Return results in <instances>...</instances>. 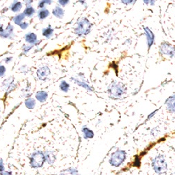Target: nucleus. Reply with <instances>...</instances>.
Returning a JSON list of instances; mask_svg holds the SVG:
<instances>
[{"mask_svg": "<svg viewBox=\"0 0 175 175\" xmlns=\"http://www.w3.org/2000/svg\"><path fill=\"white\" fill-rule=\"evenodd\" d=\"M20 7H21V4L20 3H17V4H15L13 7V8H12V10L14 11V12H16L18 10H20Z\"/></svg>", "mask_w": 175, "mask_h": 175, "instance_id": "17", "label": "nucleus"}, {"mask_svg": "<svg viewBox=\"0 0 175 175\" xmlns=\"http://www.w3.org/2000/svg\"><path fill=\"white\" fill-rule=\"evenodd\" d=\"M165 105H166L167 110L172 112V113H174L175 112V94L170 96V97L167 98L165 103Z\"/></svg>", "mask_w": 175, "mask_h": 175, "instance_id": "7", "label": "nucleus"}, {"mask_svg": "<svg viewBox=\"0 0 175 175\" xmlns=\"http://www.w3.org/2000/svg\"><path fill=\"white\" fill-rule=\"evenodd\" d=\"M32 39H36V36H34L33 34H29V35H27V40L29 42H31V43L34 42V40Z\"/></svg>", "mask_w": 175, "mask_h": 175, "instance_id": "16", "label": "nucleus"}, {"mask_svg": "<svg viewBox=\"0 0 175 175\" xmlns=\"http://www.w3.org/2000/svg\"><path fill=\"white\" fill-rule=\"evenodd\" d=\"M25 104L26 107L29 109H33L34 108V106L36 105L35 100L33 98H27L25 102Z\"/></svg>", "mask_w": 175, "mask_h": 175, "instance_id": "13", "label": "nucleus"}, {"mask_svg": "<svg viewBox=\"0 0 175 175\" xmlns=\"http://www.w3.org/2000/svg\"><path fill=\"white\" fill-rule=\"evenodd\" d=\"M6 68L4 66H0V77L3 76L5 73Z\"/></svg>", "mask_w": 175, "mask_h": 175, "instance_id": "19", "label": "nucleus"}, {"mask_svg": "<svg viewBox=\"0 0 175 175\" xmlns=\"http://www.w3.org/2000/svg\"><path fill=\"white\" fill-rule=\"evenodd\" d=\"M49 74H50V71L48 69V68L47 67H43L40 68V69L37 71V76H38L40 80H46V77H48Z\"/></svg>", "mask_w": 175, "mask_h": 175, "instance_id": "8", "label": "nucleus"}, {"mask_svg": "<svg viewBox=\"0 0 175 175\" xmlns=\"http://www.w3.org/2000/svg\"><path fill=\"white\" fill-rule=\"evenodd\" d=\"M60 175H79L78 170L74 167H70L61 172Z\"/></svg>", "mask_w": 175, "mask_h": 175, "instance_id": "11", "label": "nucleus"}, {"mask_svg": "<svg viewBox=\"0 0 175 175\" xmlns=\"http://www.w3.org/2000/svg\"><path fill=\"white\" fill-rule=\"evenodd\" d=\"M143 2H144V3L146 5H149V4H150L151 0H143Z\"/></svg>", "mask_w": 175, "mask_h": 175, "instance_id": "24", "label": "nucleus"}, {"mask_svg": "<svg viewBox=\"0 0 175 175\" xmlns=\"http://www.w3.org/2000/svg\"><path fill=\"white\" fill-rule=\"evenodd\" d=\"M144 34L146 36L148 50H149L150 48H151V46L154 45V40H155L154 34L148 27H144Z\"/></svg>", "mask_w": 175, "mask_h": 175, "instance_id": "6", "label": "nucleus"}, {"mask_svg": "<svg viewBox=\"0 0 175 175\" xmlns=\"http://www.w3.org/2000/svg\"><path fill=\"white\" fill-rule=\"evenodd\" d=\"M151 165L155 172L159 175L166 173L167 170V163L165 156L162 154L156 156L153 158Z\"/></svg>", "mask_w": 175, "mask_h": 175, "instance_id": "2", "label": "nucleus"}, {"mask_svg": "<svg viewBox=\"0 0 175 175\" xmlns=\"http://www.w3.org/2000/svg\"><path fill=\"white\" fill-rule=\"evenodd\" d=\"M0 175H11V172H0Z\"/></svg>", "mask_w": 175, "mask_h": 175, "instance_id": "22", "label": "nucleus"}, {"mask_svg": "<svg viewBox=\"0 0 175 175\" xmlns=\"http://www.w3.org/2000/svg\"><path fill=\"white\" fill-rule=\"evenodd\" d=\"M60 88L62 91L67 92H68L69 89H70V84H69L67 82H65V81H62L60 85Z\"/></svg>", "mask_w": 175, "mask_h": 175, "instance_id": "14", "label": "nucleus"}, {"mask_svg": "<svg viewBox=\"0 0 175 175\" xmlns=\"http://www.w3.org/2000/svg\"><path fill=\"white\" fill-rule=\"evenodd\" d=\"M174 132H175V130H174Z\"/></svg>", "mask_w": 175, "mask_h": 175, "instance_id": "26", "label": "nucleus"}, {"mask_svg": "<svg viewBox=\"0 0 175 175\" xmlns=\"http://www.w3.org/2000/svg\"><path fill=\"white\" fill-rule=\"evenodd\" d=\"M121 2L123 4L128 6V5L133 4L134 3L136 2V0H121Z\"/></svg>", "mask_w": 175, "mask_h": 175, "instance_id": "15", "label": "nucleus"}, {"mask_svg": "<svg viewBox=\"0 0 175 175\" xmlns=\"http://www.w3.org/2000/svg\"><path fill=\"white\" fill-rule=\"evenodd\" d=\"M158 111V110H154V112H152L151 114H149V116H148V117H147V119H146V120H149V119H151V118L154 117V115L156 114V112H157Z\"/></svg>", "mask_w": 175, "mask_h": 175, "instance_id": "20", "label": "nucleus"}, {"mask_svg": "<svg viewBox=\"0 0 175 175\" xmlns=\"http://www.w3.org/2000/svg\"><path fill=\"white\" fill-rule=\"evenodd\" d=\"M126 159V152L124 150H117L111 154L109 163L113 167H118L123 163V162Z\"/></svg>", "mask_w": 175, "mask_h": 175, "instance_id": "3", "label": "nucleus"}, {"mask_svg": "<svg viewBox=\"0 0 175 175\" xmlns=\"http://www.w3.org/2000/svg\"><path fill=\"white\" fill-rule=\"evenodd\" d=\"M48 14V11H42L39 13V16H40V18H43L46 17V15H47Z\"/></svg>", "mask_w": 175, "mask_h": 175, "instance_id": "18", "label": "nucleus"}, {"mask_svg": "<svg viewBox=\"0 0 175 175\" xmlns=\"http://www.w3.org/2000/svg\"><path fill=\"white\" fill-rule=\"evenodd\" d=\"M48 98V93L44 91H39L36 93V98L39 102H45Z\"/></svg>", "mask_w": 175, "mask_h": 175, "instance_id": "9", "label": "nucleus"}, {"mask_svg": "<svg viewBox=\"0 0 175 175\" xmlns=\"http://www.w3.org/2000/svg\"><path fill=\"white\" fill-rule=\"evenodd\" d=\"M159 51L162 55H168L171 58H175V46L167 42H162Z\"/></svg>", "mask_w": 175, "mask_h": 175, "instance_id": "5", "label": "nucleus"}, {"mask_svg": "<svg viewBox=\"0 0 175 175\" xmlns=\"http://www.w3.org/2000/svg\"><path fill=\"white\" fill-rule=\"evenodd\" d=\"M107 91L110 97L114 99H119L126 94V87L123 83L114 81L108 87Z\"/></svg>", "mask_w": 175, "mask_h": 175, "instance_id": "1", "label": "nucleus"}, {"mask_svg": "<svg viewBox=\"0 0 175 175\" xmlns=\"http://www.w3.org/2000/svg\"><path fill=\"white\" fill-rule=\"evenodd\" d=\"M155 0H151V2H150V5L154 6L155 4Z\"/></svg>", "mask_w": 175, "mask_h": 175, "instance_id": "25", "label": "nucleus"}, {"mask_svg": "<svg viewBox=\"0 0 175 175\" xmlns=\"http://www.w3.org/2000/svg\"><path fill=\"white\" fill-rule=\"evenodd\" d=\"M45 157H46V161H47L48 163L49 164H53L55 161V156L52 151H46L45 154Z\"/></svg>", "mask_w": 175, "mask_h": 175, "instance_id": "10", "label": "nucleus"}, {"mask_svg": "<svg viewBox=\"0 0 175 175\" xmlns=\"http://www.w3.org/2000/svg\"><path fill=\"white\" fill-rule=\"evenodd\" d=\"M46 157L42 151H37L32 154L30 159V165L33 168H39L43 166L45 162Z\"/></svg>", "mask_w": 175, "mask_h": 175, "instance_id": "4", "label": "nucleus"}, {"mask_svg": "<svg viewBox=\"0 0 175 175\" xmlns=\"http://www.w3.org/2000/svg\"><path fill=\"white\" fill-rule=\"evenodd\" d=\"M82 131L83 133L84 137H85L86 139H91L94 137V133H93V131L89 129L88 128L83 127Z\"/></svg>", "mask_w": 175, "mask_h": 175, "instance_id": "12", "label": "nucleus"}, {"mask_svg": "<svg viewBox=\"0 0 175 175\" xmlns=\"http://www.w3.org/2000/svg\"><path fill=\"white\" fill-rule=\"evenodd\" d=\"M51 33H52L51 29H46V32L43 33V34H44V35L48 36V35H50V34H51Z\"/></svg>", "mask_w": 175, "mask_h": 175, "instance_id": "23", "label": "nucleus"}, {"mask_svg": "<svg viewBox=\"0 0 175 175\" xmlns=\"http://www.w3.org/2000/svg\"><path fill=\"white\" fill-rule=\"evenodd\" d=\"M3 171H4V165H3L2 160H1L0 161V172Z\"/></svg>", "mask_w": 175, "mask_h": 175, "instance_id": "21", "label": "nucleus"}]
</instances>
